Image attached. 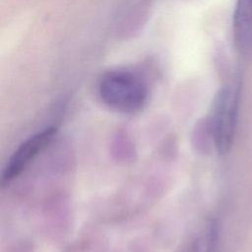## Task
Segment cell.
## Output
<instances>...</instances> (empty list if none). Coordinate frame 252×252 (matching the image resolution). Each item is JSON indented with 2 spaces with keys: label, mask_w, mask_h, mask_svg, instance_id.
I'll return each mask as SVG.
<instances>
[{
  "label": "cell",
  "mask_w": 252,
  "mask_h": 252,
  "mask_svg": "<svg viewBox=\"0 0 252 252\" xmlns=\"http://www.w3.org/2000/svg\"><path fill=\"white\" fill-rule=\"evenodd\" d=\"M98 94L108 107L122 113H135L146 104L148 88L136 73L127 69H112L101 76Z\"/></svg>",
  "instance_id": "6da1fadb"
},
{
  "label": "cell",
  "mask_w": 252,
  "mask_h": 252,
  "mask_svg": "<svg viewBox=\"0 0 252 252\" xmlns=\"http://www.w3.org/2000/svg\"><path fill=\"white\" fill-rule=\"evenodd\" d=\"M238 96L237 88L226 86L218 93L215 98L212 126L215 145L220 154L227 153L233 141Z\"/></svg>",
  "instance_id": "7a4b0ae2"
},
{
  "label": "cell",
  "mask_w": 252,
  "mask_h": 252,
  "mask_svg": "<svg viewBox=\"0 0 252 252\" xmlns=\"http://www.w3.org/2000/svg\"><path fill=\"white\" fill-rule=\"evenodd\" d=\"M57 128L49 126L26 139L8 159L1 176V184L10 183L32 161L37 155L44 151L56 136Z\"/></svg>",
  "instance_id": "3957f363"
},
{
  "label": "cell",
  "mask_w": 252,
  "mask_h": 252,
  "mask_svg": "<svg viewBox=\"0 0 252 252\" xmlns=\"http://www.w3.org/2000/svg\"><path fill=\"white\" fill-rule=\"evenodd\" d=\"M235 48L244 55L252 53V0H236L232 17Z\"/></svg>",
  "instance_id": "277c9868"
}]
</instances>
